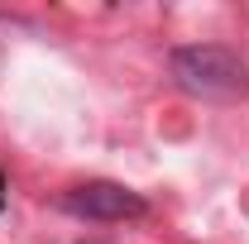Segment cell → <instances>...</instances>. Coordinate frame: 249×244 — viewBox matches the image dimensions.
<instances>
[{"label": "cell", "mask_w": 249, "mask_h": 244, "mask_svg": "<svg viewBox=\"0 0 249 244\" xmlns=\"http://www.w3.org/2000/svg\"><path fill=\"white\" fill-rule=\"evenodd\" d=\"M62 211L82 220H129V215H144V196L120 182H82L62 192Z\"/></svg>", "instance_id": "cell-2"}, {"label": "cell", "mask_w": 249, "mask_h": 244, "mask_svg": "<svg viewBox=\"0 0 249 244\" xmlns=\"http://www.w3.org/2000/svg\"><path fill=\"white\" fill-rule=\"evenodd\" d=\"M168 72L187 96H201V101H245L249 96V62L225 43H178L168 53Z\"/></svg>", "instance_id": "cell-1"}]
</instances>
